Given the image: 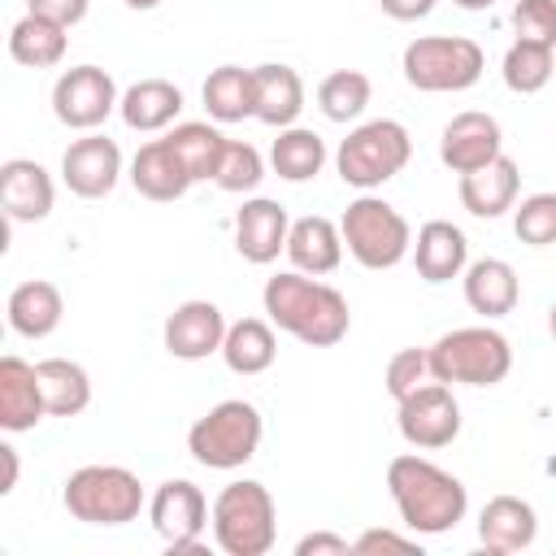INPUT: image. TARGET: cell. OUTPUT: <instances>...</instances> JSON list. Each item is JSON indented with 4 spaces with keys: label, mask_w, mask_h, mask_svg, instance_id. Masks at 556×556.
I'll list each match as a JSON object with an SVG mask.
<instances>
[{
    "label": "cell",
    "mask_w": 556,
    "mask_h": 556,
    "mask_svg": "<svg viewBox=\"0 0 556 556\" xmlns=\"http://www.w3.org/2000/svg\"><path fill=\"white\" fill-rule=\"evenodd\" d=\"M278 356V339H274V321L265 317H239L226 326V339H222V361L230 374H265Z\"/></svg>",
    "instance_id": "obj_28"
},
{
    "label": "cell",
    "mask_w": 556,
    "mask_h": 556,
    "mask_svg": "<svg viewBox=\"0 0 556 556\" xmlns=\"http://www.w3.org/2000/svg\"><path fill=\"white\" fill-rule=\"evenodd\" d=\"M48 417L43 391H39V369L22 356H4L0 361V430L22 434L35 430Z\"/></svg>",
    "instance_id": "obj_19"
},
{
    "label": "cell",
    "mask_w": 556,
    "mask_h": 556,
    "mask_svg": "<svg viewBox=\"0 0 556 556\" xmlns=\"http://www.w3.org/2000/svg\"><path fill=\"white\" fill-rule=\"evenodd\" d=\"M478 539L495 556L521 552V547H530L539 539V513L521 495H495L478 513Z\"/></svg>",
    "instance_id": "obj_21"
},
{
    "label": "cell",
    "mask_w": 556,
    "mask_h": 556,
    "mask_svg": "<svg viewBox=\"0 0 556 556\" xmlns=\"http://www.w3.org/2000/svg\"><path fill=\"white\" fill-rule=\"evenodd\" d=\"M382 382H387V395L400 404L404 395H413L417 387H426V382H434V369H430V352L426 348H400L391 361H387V374H382Z\"/></svg>",
    "instance_id": "obj_38"
},
{
    "label": "cell",
    "mask_w": 556,
    "mask_h": 556,
    "mask_svg": "<svg viewBox=\"0 0 556 556\" xmlns=\"http://www.w3.org/2000/svg\"><path fill=\"white\" fill-rule=\"evenodd\" d=\"M452 4H460V9H469V13H482V9H491L495 0H452Z\"/></svg>",
    "instance_id": "obj_45"
},
{
    "label": "cell",
    "mask_w": 556,
    "mask_h": 556,
    "mask_svg": "<svg viewBox=\"0 0 556 556\" xmlns=\"http://www.w3.org/2000/svg\"><path fill=\"white\" fill-rule=\"evenodd\" d=\"M226 339V317L213 300H182L165 317V352L178 361H204L222 352Z\"/></svg>",
    "instance_id": "obj_16"
},
{
    "label": "cell",
    "mask_w": 556,
    "mask_h": 556,
    "mask_svg": "<svg viewBox=\"0 0 556 556\" xmlns=\"http://www.w3.org/2000/svg\"><path fill=\"white\" fill-rule=\"evenodd\" d=\"M517 39H534L556 48V0H517L508 13Z\"/></svg>",
    "instance_id": "obj_39"
},
{
    "label": "cell",
    "mask_w": 556,
    "mask_h": 556,
    "mask_svg": "<svg viewBox=\"0 0 556 556\" xmlns=\"http://www.w3.org/2000/svg\"><path fill=\"white\" fill-rule=\"evenodd\" d=\"M352 552L361 556H374V552H421L417 547V534H395V530H365L361 539H352Z\"/></svg>",
    "instance_id": "obj_40"
},
{
    "label": "cell",
    "mask_w": 556,
    "mask_h": 556,
    "mask_svg": "<svg viewBox=\"0 0 556 556\" xmlns=\"http://www.w3.org/2000/svg\"><path fill=\"white\" fill-rule=\"evenodd\" d=\"M269 165L287 182H308L326 165V143L308 126H282L278 139H274V148H269Z\"/></svg>",
    "instance_id": "obj_32"
},
{
    "label": "cell",
    "mask_w": 556,
    "mask_h": 556,
    "mask_svg": "<svg viewBox=\"0 0 556 556\" xmlns=\"http://www.w3.org/2000/svg\"><path fill=\"white\" fill-rule=\"evenodd\" d=\"M261 434H265V421L256 404L222 400L204 417H195V426L187 430V452L204 469H239L256 456Z\"/></svg>",
    "instance_id": "obj_7"
},
{
    "label": "cell",
    "mask_w": 556,
    "mask_h": 556,
    "mask_svg": "<svg viewBox=\"0 0 556 556\" xmlns=\"http://www.w3.org/2000/svg\"><path fill=\"white\" fill-rule=\"evenodd\" d=\"M148 521L161 534V543L169 552H195L204 539V526L213 521V508L204 500V491L187 478H169L152 491L148 500Z\"/></svg>",
    "instance_id": "obj_11"
},
{
    "label": "cell",
    "mask_w": 556,
    "mask_h": 556,
    "mask_svg": "<svg viewBox=\"0 0 556 556\" xmlns=\"http://www.w3.org/2000/svg\"><path fill=\"white\" fill-rule=\"evenodd\" d=\"M117 104H122L117 83H113V74L100 70V65H74V70H65V74L56 78V87H52V113H56V122L70 126V130H96V126H104V117H109Z\"/></svg>",
    "instance_id": "obj_12"
},
{
    "label": "cell",
    "mask_w": 556,
    "mask_h": 556,
    "mask_svg": "<svg viewBox=\"0 0 556 556\" xmlns=\"http://www.w3.org/2000/svg\"><path fill=\"white\" fill-rule=\"evenodd\" d=\"M387 491L395 500L400 521L413 534H447L456 530V521H465L469 513V491L456 473L439 469L426 456H395L387 465Z\"/></svg>",
    "instance_id": "obj_2"
},
{
    "label": "cell",
    "mask_w": 556,
    "mask_h": 556,
    "mask_svg": "<svg viewBox=\"0 0 556 556\" xmlns=\"http://www.w3.org/2000/svg\"><path fill=\"white\" fill-rule=\"evenodd\" d=\"M261 304L278 330H287L291 339H300L308 348H334L348 339V326H352V308H348L343 291H334L330 282L300 274V269L274 274L261 291Z\"/></svg>",
    "instance_id": "obj_1"
},
{
    "label": "cell",
    "mask_w": 556,
    "mask_h": 556,
    "mask_svg": "<svg viewBox=\"0 0 556 556\" xmlns=\"http://www.w3.org/2000/svg\"><path fill=\"white\" fill-rule=\"evenodd\" d=\"M460 282H465V304L478 313V317H504V313H513L517 308V300H521V282H517V269L508 265V261H500V256H482V261H469L465 265V274H460Z\"/></svg>",
    "instance_id": "obj_24"
},
{
    "label": "cell",
    "mask_w": 556,
    "mask_h": 556,
    "mask_svg": "<svg viewBox=\"0 0 556 556\" xmlns=\"http://www.w3.org/2000/svg\"><path fill=\"white\" fill-rule=\"evenodd\" d=\"M400 70L417 91H469L486 70V52L469 35H421L404 48Z\"/></svg>",
    "instance_id": "obj_9"
},
{
    "label": "cell",
    "mask_w": 556,
    "mask_h": 556,
    "mask_svg": "<svg viewBox=\"0 0 556 556\" xmlns=\"http://www.w3.org/2000/svg\"><path fill=\"white\" fill-rule=\"evenodd\" d=\"M413 265H417V274L426 282H452V278H460L465 265H469V239H465V230L452 226V222H443V217L426 222L417 230V239H413Z\"/></svg>",
    "instance_id": "obj_22"
},
{
    "label": "cell",
    "mask_w": 556,
    "mask_h": 556,
    "mask_svg": "<svg viewBox=\"0 0 556 556\" xmlns=\"http://www.w3.org/2000/svg\"><path fill=\"white\" fill-rule=\"evenodd\" d=\"M91 0H26V13H39V17H52L61 26H78L87 17Z\"/></svg>",
    "instance_id": "obj_41"
},
{
    "label": "cell",
    "mask_w": 556,
    "mask_h": 556,
    "mask_svg": "<svg viewBox=\"0 0 556 556\" xmlns=\"http://www.w3.org/2000/svg\"><path fill=\"white\" fill-rule=\"evenodd\" d=\"M61 178L74 195L83 200H100L117 187L122 178V148L109 139V135H96V130H83V139H74L61 156Z\"/></svg>",
    "instance_id": "obj_13"
},
{
    "label": "cell",
    "mask_w": 556,
    "mask_h": 556,
    "mask_svg": "<svg viewBox=\"0 0 556 556\" xmlns=\"http://www.w3.org/2000/svg\"><path fill=\"white\" fill-rule=\"evenodd\" d=\"M513 230L530 248L556 243V191H534L521 204H513Z\"/></svg>",
    "instance_id": "obj_37"
},
{
    "label": "cell",
    "mask_w": 556,
    "mask_h": 556,
    "mask_svg": "<svg viewBox=\"0 0 556 556\" xmlns=\"http://www.w3.org/2000/svg\"><path fill=\"white\" fill-rule=\"evenodd\" d=\"M74 521L87 526H126L143 513V482L122 465H83L65 478L61 491Z\"/></svg>",
    "instance_id": "obj_8"
},
{
    "label": "cell",
    "mask_w": 556,
    "mask_h": 556,
    "mask_svg": "<svg viewBox=\"0 0 556 556\" xmlns=\"http://www.w3.org/2000/svg\"><path fill=\"white\" fill-rule=\"evenodd\" d=\"M156 4H165V0H126V9H156Z\"/></svg>",
    "instance_id": "obj_46"
},
{
    "label": "cell",
    "mask_w": 556,
    "mask_h": 556,
    "mask_svg": "<svg viewBox=\"0 0 556 556\" xmlns=\"http://www.w3.org/2000/svg\"><path fill=\"white\" fill-rule=\"evenodd\" d=\"M287 261L291 269L300 274H334L339 261H343V230L330 222V217H295L291 230H287Z\"/></svg>",
    "instance_id": "obj_23"
},
{
    "label": "cell",
    "mask_w": 556,
    "mask_h": 556,
    "mask_svg": "<svg viewBox=\"0 0 556 556\" xmlns=\"http://www.w3.org/2000/svg\"><path fill=\"white\" fill-rule=\"evenodd\" d=\"M378 4H382V13L395 17V22H417V17H430L439 0H378Z\"/></svg>",
    "instance_id": "obj_43"
},
{
    "label": "cell",
    "mask_w": 556,
    "mask_h": 556,
    "mask_svg": "<svg viewBox=\"0 0 556 556\" xmlns=\"http://www.w3.org/2000/svg\"><path fill=\"white\" fill-rule=\"evenodd\" d=\"M65 30H70V26H61V22H52V17L26 13V17H17L13 30H9V56H13L17 65H26V70H52V65H61V56H65V43H70Z\"/></svg>",
    "instance_id": "obj_29"
},
{
    "label": "cell",
    "mask_w": 556,
    "mask_h": 556,
    "mask_svg": "<svg viewBox=\"0 0 556 556\" xmlns=\"http://www.w3.org/2000/svg\"><path fill=\"white\" fill-rule=\"evenodd\" d=\"M339 230H343V248L365 269H395L413 252V226H408V217L395 204H387L382 195H369V191L356 195L343 208Z\"/></svg>",
    "instance_id": "obj_6"
},
{
    "label": "cell",
    "mask_w": 556,
    "mask_h": 556,
    "mask_svg": "<svg viewBox=\"0 0 556 556\" xmlns=\"http://www.w3.org/2000/svg\"><path fill=\"white\" fill-rule=\"evenodd\" d=\"M287 230H291L287 208L269 195H252L235 213V252L252 265H269L278 261V252H287Z\"/></svg>",
    "instance_id": "obj_15"
},
{
    "label": "cell",
    "mask_w": 556,
    "mask_h": 556,
    "mask_svg": "<svg viewBox=\"0 0 556 556\" xmlns=\"http://www.w3.org/2000/svg\"><path fill=\"white\" fill-rule=\"evenodd\" d=\"M278 539V508L265 482H226L213 500V543L226 556H265Z\"/></svg>",
    "instance_id": "obj_3"
},
{
    "label": "cell",
    "mask_w": 556,
    "mask_h": 556,
    "mask_svg": "<svg viewBox=\"0 0 556 556\" xmlns=\"http://www.w3.org/2000/svg\"><path fill=\"white\" fill-rule=\"evenodd\" d=\"M395 426H400L408 447L439 452V447H447L460 434V404H456L452 387L434 378V382L417 387L413 395H404L395 404Z\"/></svg>",
    "instance_id": "obj_10"
},
{
    "label": "cell",
    "mask_w": 556,
    "mask_h": 556,
    "mask_svg": "<svg viewBox=\"0 0 556 556\" xmlns=\"http://www.w3.org/2000/svg\"><path fill=\"white\" fill-rule=\"evenodd\" d=\"M413 156V139L404 130V122L395 117H374L361 122L356 130H348V139L334 148V169L348 187L356 191H374L382 182H391Z\"/></svg>",
    "instance_id": "obj_5"
},
{
    "label": "cell",
    "mask_w": 556,
    "mask_h": 556,
    "mask_svg": "<svg viewBox=\"0 0 556 556\" xmlns=\"http://www.w3.org/2000/svg\"><path fill=\"white\" fill-rule=\"evenodd\" d=\"M0 460H4V478H0V495H9L17 486V447L0 443Z\"/></svg>",
    "instance_id": "obj_44"
},
{
    "label": "cell",
    "mask_w": 556,
    "mask_h": 556,
    "mask_svg": "<svg viewBox=\"0 0 556 556\" xmlns=\"http://www.w3.org/2000/svg\"><path fill=\"white\" fill-rule=\"evenodd\" d=\"M256 122L265 126H295L300 109H304V78L291 65H256Z\"/></svg>",
    "instance_id": "obj_27"
},
{
    "label": "cell",
    "mask_w": 556,
    "mask_h": 556,
    "mask_svg": "<svg viewBox=\"0 0 556 556\" xmlns=\"http://www.w3.org/2000/svg\"><path fill=\"white\" fill-rule=\"evenodd\" d=\"M460 204L473 213V217H504L513 204H517V191H521V169H517V161L513 156H495V161H486L482 169H469V174H460Z\"/></svg>",
    "instance_id": "obj_20"
},
{
    "label": "cell",
    "mask_w": 556,
    "mask_h": 556,
    "mask_svg": "<svg viewBox=\"0 0 556 556\" xmlns=\"http://www.w3.org/2000/svg\"><path fill=\"white\" fill-rule=\"evenodd\" d=\"M504 152V130L491 113H478V109H465L456 113L443 135H439V161L452 169V174H469V169H482L486 161H495Z\"/></svg>",
    "instance_id": "obj_14"
},
{
    "label": "cell",
    "mask_w": 556,
    "mask_h": 556,
    "mask_svg": "<svg viewBox=\"0 0 556 556\" xmlns=\"http://www.w3.org/2000/svg\"><path fill=\"white\" fill-rule=\"evenodd\" d=\"M122 122L139 135H156L165 126L178 122L182 113V91L169 83V78H139L135 87L122 91V104H117Z\"/></svg>",
    "instance_id": "obj_26"
},
{
    "label": "cell",
    "mask_w": 556,
    "mask_h": 556,
    "mask_svg": "<svg viewBox=\"0 0 556 556\" xmlns=\"http://www.w3.org/2000/svg\"><path fill=\"white\" fill-rule=\"evenodd\" d=\"M204 109L213 122H243L256 117V78L243 65H217L204 78Z\"/></svg>",
    "instance_id": "obj_31"
},
{
    "label": "cell",
    "mask_w": 556,
    "mask_h": 556,
    "mask_svg": "<svg viewBox=\"0 0 556 556\" xmlns=\"http://www.w3.org/2000/svg\"><path fill=\"white\" fill-rule=\"evenodd\" d=\"M430 369L439 382L460 387H495L513 369V348L495 326H460L439 334L430 348Z\"/></svg>",
    "instance_id": "obj_4"
},
{
    "label": "cell",
    "mask_w": 556,
    "mask_h": 556,
    "mask_svg": "<svg viewBox=\"0 0 556 556\" xmlns=\"http://www.w3.org/2000/svg\"><path fill=\"white\" fill-rule=\"evenodd\" d=\"M374 100V83L361 70H334L317 83V109L330 122H356Z\"/></svg>",
    "instance_id": "obj_35"
},
{
    "label": "cell",
    "mask_w": 556,
    "mask_h": 556,
    "mask_svg": "<svg viewBox=\"0 0 556 556\" xmlns=\"http://www.w3.org/2000/svg\"><path fill=\"white\" fill-rule=\"evenodd\" d=\"M165 139H169L174 152L182 156L191 182H208V178L217 174L222 152H226V135H222L217 126H208V122H178Z\"/></svg>",
    "instance_id": "obj_33"
},
{
    "label": "cell",
    "mask_w": 556,
    "mask_h": 556,
    "mask_svg": "<svg viewBox=\"0 0 556 556\" xmlns=\"http://www.w3.org/2000/svg\"><path fill=\"white\" fill-rule=\"evenodd\" d=\"M547 330H552V339H556V304L547 308Z\"/></svg>",
    "instance_id": "obj_47"
},
{
    "label": "cell",
    "mask_w": 556,
    "mask_h": 556,
    "mask_svg": "<svg viewBox=\"0 0 556 556\" xmlns=\"http://www.w3.org/2000/svg\"><path fill=\"white\" fill-rule=\"evenodd\" d=\"M500 74H504V87H508V91L534 96V91H543V87L552 83V74H556V48L534 43V39H513V48L504 52Z\"/></svg>",
    "instance_id": "obj_34"
},
{
    "label": "cell",
    "mask_w": 556,
    "mask_h": 556,
    "mask_svg": "<svg viewBox=\"0 0 556 556\" xmlns=\"http://www.w3.org/2000/svg\"><path fill=\"white\" fill-rule=\"evenodd\" d=\"M35 369H39V391H43L48 417H78L91 404V378L78 361L48 356V361H35Z\"/></svg>",
    "instance_id": "obj_30"
},
{
    "label": "cell",
    "mask_w": 556,
    "mask_h": 556,
    "mask_svg": "<svg viewBox=\"0 0 556 556\" xmlns=\"http://www.w3.org/2000/svg\"><path fill=\"white\" fill-rule=\"evenodd\" d=\"M130 182L143 200H156V204H169V200H182L195 182L182 165V156L174 152L169 139H148L135 161H130Z\"/></svg>",
    "instance_id": "obj_18"
},
{
    "label": "cell",
    "mask_w": 556,
    "mask_h": 556,
    "mask_svg": "<svg viewBox=\"0 0 556 556\" xmlns=\"http://www.w3.org/2000/svg\"><path fill=\"white\" fill-rule=\"evenodd\" d=\"M321 552H330V556H348V552H352V543H348L343 534H326V530L304 534V539L295 543V556H321Z\"/></svg>",
    "instance_id": "obj_42"
},
{
    "label": "cell",
    "mask_w": 556,
    "mask_h": 556,
    "mask_svg": "<svg viewBox=\"0 0 556 556\" xmlns=\"http://www.w3.org/2000/svg\"><path fill=\"white\" fill-rule=\"evenodd\" d=\"M4 313H9L13 334H22V339H48L61 326V317H65V300H61V287L56 282L30 278V282H17L9 291Z\"/></svg>",
    "instance_id": "obj_25"
},
{
    "label": "cell",
    "mask_w": 556,
    "mask_h": 556,
    "mask_svg": "<svg viewBox=\"0 0 556 556\" xmlns=\"http://www.w3.org/2000/svg\"><path fill=\"white\" fill-rule=\"evenodd\" d=\"M0 204L9 222H43L56 204L52 174L30 156H9L0 165Z\"/></svg>",
    "instance_id": "obj_17"
},
{
    "label": "cell",
    "mask_w": 556,
    "mask_h": 556,
    "mask_svg": "<svg viewBox=\"0 0 556 556\" xmlns=\"http://www.w3.org/2000/svg\"><path fill=\"white\" fill-rule=\"evenodd\" d=\"M261 178H265L261 152L252 143H243V139H226V152H222V165H217L213 182L222 191H230V195H243V191H256Z\"/></svg>",
    "instance_id": "obj_36"
}]
</instances>
